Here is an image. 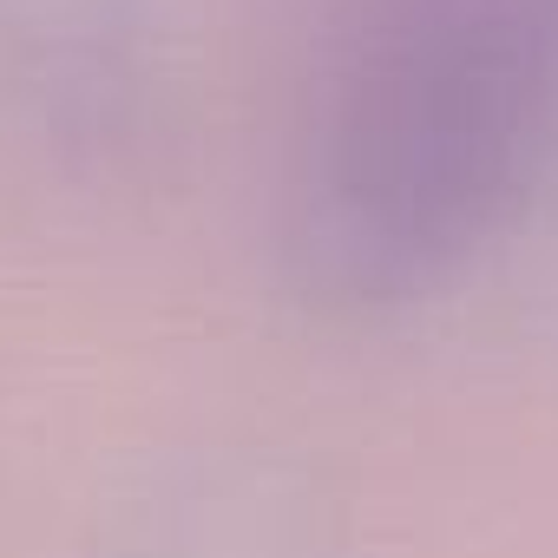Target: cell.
Returning <instances> with one entry per match:
<instances>
[{
    "instance_id": "cell-1",
    "label": "cell",
    "mask_w": 558,
    "mask_h": 558,
    "mask_svg": "<svg viewBox=\"0 0 558 558\" xmlns=\"http://www.w3.org/2000/svg\"><path fill=\"white\" fill-rule=\"evenodd\" d=\"M545 47L519 0H362L310 138V250L349 290L466 256L525 184Z\"/></svg>"
}]
</instances>
